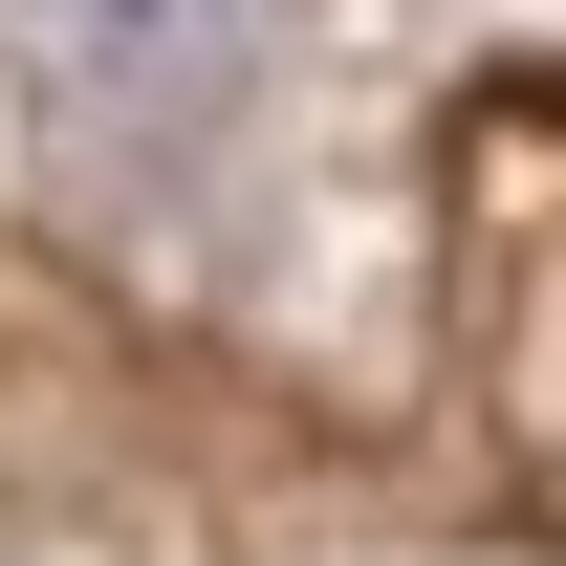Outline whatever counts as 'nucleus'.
Segmentation results:
<instances>
[{
  "label": "nucleus",
  "instance_id": "nucleus-1",
  "mask_svg": "<svg viewBox=\"0 0 566 566\" xmlns=\"http://www.w3.org/2000/svg\"><path fill=\"white\" fill-rule=\"evenodd\" d=\"M262 44V0H0V66L66 132H197Z\"/></svg>",
  "mask_w": 566,
  "mask_h": 566
}]
</instances>
